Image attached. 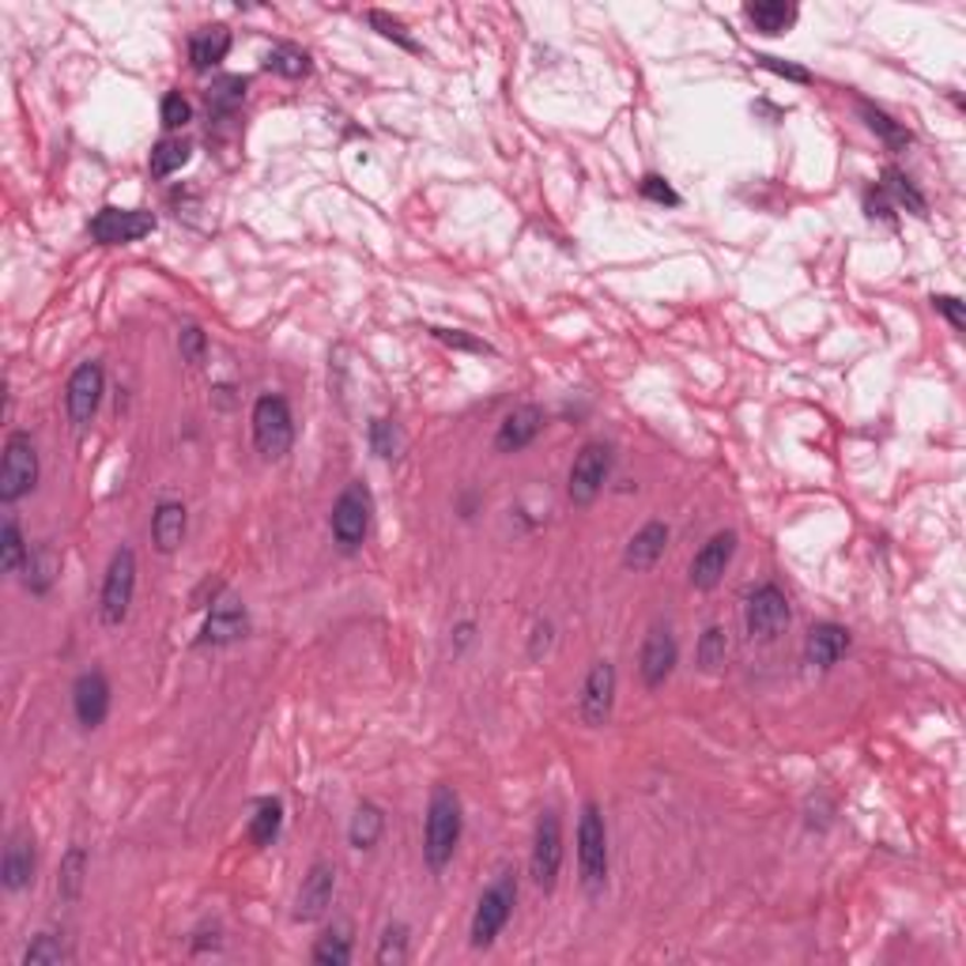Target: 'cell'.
Masks as SVG:
<instances>
[{
    "label": "cell",
    "instance_id": "cell-1",
    "mask_svg": "<svg viewBox=\"0 0 966 966\" xmlns=\"http://www.w3.org/2000/svg\"><path fill=\"white\" fill-rule=\"evenodd\" d=\"M460 796L454 785H434L427 804V823H423V861L431 872H442L457 854L460 842Z\"/></svg>",
    "mask_w": 966,
    "mask_h": 966
},
{
    "label": "cell",
    "instance_id": "cell-2",
    "mask_svg": "<svg viewBox=\"0 0 966 966\" xmlns=\"http://www.w3.org/2000/svg\"><path fill=\"white\" fill-rule=\"evenodd\" d=\"M250 423H253V446L264 460H283L291 454V446H295V415H291L283 397L276 393L257 397Z\"/></svg>",
    "mask_w": 966,
    "mask_h": 966
},
{
    "label": "cell",
    "instance_id": "cell-3",
    "mask_svg": "<svg viewBox=\"0 0 966 966\" xmlns=\"http://www.w3.org/2000/svg\"><path fill=\"white\" fill-rule=\"evenodd\" d=\"M578 872H582V888L589 894H600L608 883V827L605 815H600L597 804H582V820H578Z\"/></svg>",
    "mask_w": 966,
    "mask_h": 966
},
{
    "label": "cell",
    "instance_id": "cell-4",
    "mask_svg": "<svg viewBox=\"0 0 966 966\" xmlns=\"http://www.w3.org/2000/svg\"><path fill=\"white\" fill-rule=\"evenodd\" d=\"M513 902H518V880H513V872H502L499 880L480 894V902H476L473 925H468V941H473V947L495 944V936L507 929V921L513 914Z\"/></svg>",
    "mask_w": 966,
    "mask_h": 966
},
{
    "label": "cell",
    "instance_id": "cell-5",
    "mask_svg": "<svg viewBox=\"0 0 966 966\" xmlns=\"http://www.w3.org/2000/svg\"><path fill=\"white\" fill-rule=\"evenodd\" d=\"M137 597V555L132 547H118L110 566H106L102 593H99V619L102 627H121Z\"/></svg>",
    "mask_w": 966,
    "mask_h": 966
},
{
    "label": "cell",
    "instance_id": "cell-6",
    "mask_svg": "<svg viewBox=\"0 0 966 966\" xmlns=\"http://www.w3.org/2000/svg\"><path fill=\"white\" fill-rule=\"evenodd\" d=\"M34 484H39V449H34L31 434H8L4 460H0V502L12 507V502L34 491Z\"/></svg>",
    "mask_w": 966,
    "mask_h": 966
},
{
    "label": "cell",
    "instance_id": "cell-7",
    "mask_svg": "<svg viewBox=\"0 0 966 966\" xmlns=\"http://www.w3.org/2000/svg\"><path fill=\"white\" fill-rule=\"evenodd\" d=\"M560 868H563V820L555 808L540 812L536 831H533V857H529V872H533V883L544 894L555 891L560 883Z\"/></svg>",
    "mask_w": 966,
    "mask_h": 966
},
{
    "label": "cell",
    "instance_id": "cell-8",
    "mask_svg": "<svg viewBox=\"0 0 966 966\" xmlns=\"http://www.w3.org/2000/svg\"><path fill=\"white\" fill-rule=\"evenodd\" d=\"M793 623V611H789V600L778 585H756L748 593V605H744V627H748L751 638L759 642H774L782 638Z\"/></svg>",
    "mask_w": 966,
    "mask_h": 966
},
{
    "label": "cell",
    "instance_id": "cell-9",
    "mask_svg": "<svg viewBox=\"0 0 966 966\" xmlns=\"http://www.w3.org/2000/svg\"><path fill=\"white\" fill-rule=\"evenodd\" d=\"M611 473V449L605 442H585L582 454L574 457L571 476H566V499L574 507H589L597 502V495L605 491V480Z\"/></svg>",
    "mask_w": 966,
    "mask_h": 966
},
{
    "label": "cell",
    "instance_id": "cell-10",
    "mask_svg": "<svg viewBox=\"0 0 966 966\" xmlns=\"http://www.w3.org/2000/svg\"><path fill=\"white\" fill-rule=\"evenodd\" d=\"M333 540L340 544V552H356L367 540L370 529V491L362 484H348L340 491V499L333 502Z\"/></svg>",
    "mask_w": 966,
    "mask_h": 966
},
{
    "label": "cell",
    "instance_id": "cell-11",
    "mask_svg": "<svg viewBox=\"0 0 966 966\" xmlns=\"http://www.w3.org/2000/svg\"><path fill=\"white\" fill-rule=\"evenodd\" d=\"M102 389H106L102 362L87 359L73 370V378H68L65 386V408H68V423H73L76 431L91 427L95 412H99L102 404Z\"/></svg>",
    "mask_w": 966,
    "mask_h": 966
},
{
    "label": "cell",
    "instance_id": "cell-12",
    "mask_svg": "<svg viewBox=\"0 0 966 966\" xmlns=\"http://www.w3.org/2000/svg\"><path fill=\"white\" fill-rule=\"evenodd\" d=\"M616 710V664L611 661H593V669L585 672L578 714L589 729H605Z\"/></svg>",
    "mask_w": 966,
    "mask_h": 966
},
{
    "label": "cell",
    "instance_id": "cell-13",
    "mask_svg": "<svg viewBox=\"0 0 966 966\" xmlns=\"http://www.w3.org/2000/svg\"><path fill=\"white\" fill-rule=\"evenodd\" d=\"M155 230V216L140 208H102L91 219V238L99 246H129Z\"/></svg>",
    "mask_w": 966,
    "mask_h": 966
},
{
    "label": "cell",
    "instance_id": "cell-14",
    "mask_svg": "<svg viewBox=\"0 0 966 966\" xmlns=\"http://www.w3.org/2000/svg\"><path fill=\"white\" fill-rule=\"evenodd\" d=\"M732 555H737V533H732V529L714 533L695 552V560H691V585H695V589H703V593L717 589V582H721L725 571H729Z\"/></svg>",
    "mask_w": 966,
    "mask_h": 966
},
{
    "label": "cell",
    "instance_id": "cell-15",
    "mask_svg": "<svg viewBox=\"0 0 966 966\" xmlns=\"http://www.w3.org/2000/svg\"><path fill=\"white\" fill-rule=\"evenodd\" d=\"M680 661V645H676V634L669 631V627H650V634H645L642 642V653H638V672H642V684L650 691L664 687V680L672 676V669H676Z\"/></svg>",
    "mask_w": 966,
    "mask_h": 966
},
{
    "label": "cell",
    "instance_id": "cell-16",
    "mask_svg": "<svg viewBox=\"0 0 966 966\" xmlns=\"http://www.w3.org/2000/svg\"><path fill=\"white\" fill-rule=\"evenodd\" d=\"M246 634H250V611H246V605L238 597L224 593V597L211 605L208 619H204L200 645H230Z\"/></svg>",
    "mask_w": 966,
    "mask_h": 966
},
{
    "label": "cell",
    "instance_id": "cell-17",
    "mask_svg": "<svg viewBox=\"0 0 966 966\" xmlns=\"http://www.w3.org/2000/svg\"><path fill=\"white\" fill-rule=\"evenodd\" d=\"M73 710H76V721L84 725L87 732L99 729L106 714H110V680H106V672L99 669L79 672L73 684Z\"/></svg>",
    "mask_w": 966,
    "mask_h": 966
},
{
    "label": "cell",
    "instance_id": "cell-18",
    "mask_svg": "<svg viewBox=\"0 0 966 966\" xmlns=\"http://www.w3.org/2000/svg\"><path fill=\"white\" fill-rule=\"evenodd\" d=\"M336 894V868L329 861H314L303 876V888L295 894V921H317L333 907Z\"/></svg>",
    "mask_w": 966,
    "mask_h": 966
},
{
    "label": "cell",
    "instance_id": "cell-19",
    "mask_svg": "<svg viewBox=\"0 0 966 966\" xmlns=\"http://www.w3.org/2000/svg\"><path fill=\"white\" fill-rule=\"evenodd\" d=\"M34 868H39V854H34L31 831H12L4 857H0V883H4V891H23L34 880Z\"/></svg>",
    "mask_w": 966,
    "mask_h": 966
},
{
    "label": "cell",
    "instance_id": "cell-20",
    "mask_svg": "<svg viewBox=\"0 0 966 966\" xmlns=\"http://www.w3.org/2000/svg\"><path fill=\"white\" fill-rule=\"evenodd\" d=\"M544 423H547L544 420V408H536V404L513 408L507 420L499 423V434H495V449H499V454H521V449L533 446V442L540 438Z\"/></svg>",
    "mask_w": 966,
    "mask_h": 966
},
{
    "label": "cell",
    "instance_id": "cell-21",
    "mask_svg": "<svg viewBox=\"0 0 966 966\" xmlns=\"http://www.w3.org/2000/svg\"><path fill=\"white\" fill-rule=\"evenodd\" d=\"M664 547H669V525H664V521H645V525L638 529L631 540H627L623 566H627V571H634V574L653 571V566L661 563Z\"/></svg>",
    "mask_w": 966,
    "mask_h": 966
},
{
    "label": "cell",
    "instance_id": "cell-22",
    "mask_svg": "<svg viewBox=\"0 0 966 966\" xmlns=\"http://www.w3.org/2000/svg\"><path fill=\"white\" fill-rule=\"evenodd\" d=\"M849 653V631L838 623H815L808 638H804V658L815 669H835V664Z\"/></svg>",
    "mask_w": 966,
    "mask_h": 966
},
{
    "label": "cell",
    "instance_id": "cell-23",
    "mask_svg": "<svg viewBox=\"0 0 966 966\" xmlns=\"http://www.w3.org/2000/svg\"><path fill=\"white\" fill-rule=\"evenodd\" d=\"M185 529H189V513L182 502L163 499L152 513V540L163 555H174L185 544Z\"/></svg>",
    "mask_w": 966,
    "mask_h": 966
},
{
    "label": "cell",
    "instance_id": "cell-24",
    "mask_svg": "<svg viewBox=\"0 0 966 966\" xmlns=\"http://www.w3.org/2000/svg\"><path fill=\"white\" fill-rule=\"evenodd\" d=\"M61 574V555L53 544H34L31 555H26V566H23V585L34 593V597H46V593L53 589V582H57Z\"/></svg>",
    "mask_w": 966,
    "mask_h": 966
},
{
    "label": "cell",
    "instance_id": "cell-25",
    "mask_svg": "<svg viewBox=\"0 0 966 966\" xmlns=\"http://www.w3.org/2000/svg\"><path fill=\"white\" fill-rule=\"evenodd\" d=\"M227 53H230V31H227V26H219V23L216 26H200V31L189 39V65L197 68V73L216 68Z\"/></svg>",
    "mask_w": 966,
    "mask_h": 966
},
{
    "label": "cell",
    "instance_id": "cell-26",
    "mask_svg": "<svg viewBox=\"0 0 966 966\" xmlns=\"http://www.w3.org/2000/svg\"><path fill=\"white\" fill-rule=\"evenodd\" d=\"M744 15H748V23L756 26L759 34L778 39V34H785L789 26L796 23V4H785V0H756V4L744 8Z\"/></svg>",
    "mask_w": 966,
    "mask_h": 966
},
{
    "label": "cell",
    "instance_id": "cell-27",
    "mask_svg": "<svg viewBox=\"0 0 966 966\" xmlns=\"http://www.w3.org/2000/svg\"><path fill=\"white\" fill-rule=\"evenodd\" d=\"M382 831H386V812L378 808L375 801H362L356 808V815H351V823H348L351 849H375L378 838H382Z\"/></svg>",
    "mask_w": 966,
    "mask_h": 966
},
{
    "label": "cell",
    "instance_id": "cell-28",
    "mask_svg": "<svg viewBox=\"0 0 966 966\" xmlns=\"http://www.w3.org/2000/svg\"><path fill=\"white\" fill-rule=\"evenodd\" d=\"M280 827H283V804L276 796H264V801H257L250 823H246V838H250L253 846H272V842L280 838Z\"/></svg>",
    "mask_w": 966,
    "mask_h": 966
},
{
    "label": "cell",
    "instance_id": "cell-29",
    "mask_svg": "<svg viewBox=\"0 0 966 966\" xmlns=\"http://www.w3.org/2000/svg\"><path fill=\"white\" fill-rule=\"evenodd\" d=\"M87 883V854L84 846H73L65 857H61V872H57V899L61 902H76L84 894Z\"/></svg>",
    "mask_w": 966,
    "mask_h": 966
},
{
    "label": "cell",
    "instance_id": "cell-30",
    "mask_svg": "<svg viewBox=\"0 0 966 966\" xmlns=\"http://www.w3.org/2000/svg\"><path fill=\"white\" fill-rule=\"evenodd\" d=\"M695 661H698V669L710 672V676L714 672H721L725 661H729V631L717 623L706 627L703 638H698V645H695Z\"/></svg>",
    "mask_w": 966,
    "mask_h": 966
},
{
    "label": "cell",
    "instance_id": "cell-31",
    "mask_svg": "<svg viewBox=\"0 0 966 966\" xmlns=\"http://www.w3.org/2000/svg\"><path fill=\"white\" fill-rule=\"evenodd\" d=\"M242 102H246V79L242 76H219V79H211V87H208V110L216 113V118H227V113H235Z\"/></svg>",
    "mask_w": 966,
    "mask_h": 966
},
{
    "label": "cell",
    "instance_id": "cell-32",
    "mask_svg": "<svg viewBox=\"0 0 966 966\" xmlns=\"http://www.w3.org/2000/svg\"><path fill=\"white\" fill-rule=\"evenodd\" d=\"M883 193H891L894 197V204H899V208H907V211H914V216H929V200L921 197V189L914 182L907 178V174L902 171H894V166H888V171H883Z\"/></svg>",
    "mask_w": 966,
    "mask_h": 966
},
{
    "label": "cell",
    "instance_id": "cell-33",
    "mask_svg": "<svg viewBox=\"0 0 966 966\" xmlns=\"http://www.w3.org/2000/svg\"><path fill=\"white\" fill-rule=\"evenodd\" d=\"M861 118H865V126L883 140V144L894 148V152H902V148H907L910 140H914V137H910V129H907V126H899V121L888 118V113L876 110V106H868V102H861Z\"/></svg>",
    "mask_w": 966,
    "mask_h": 966
},
{
    "label": "cell",
    "instance_id": "cell-34",
    "mask_svg": "<svg viewBox=\"0 0 966 966\" xmlns=\"http://www.w3.org/2000/svg\"><path fill=\"white\" fill-rule=\"evenodd\" d=\"M264 68H269V73H276V76H283V79H303V76H310V57H306V50L287 46V42H283V46H272L269 50V57H264Z\"/></svg>",
    "mask_w": 966,
    "mask_h": 966
},
{
    "label": "cell",
    "instance_id": "cell-35",
    "mask_svg": "<svg viewBox=\"0 0 966 966\" xmlns=\"http://www.w3.org/2000/svg\"><path fill=\"white\" fill-rule=\"evenodd\" d=\"M189 155H193V148L185 144V140H178V137L159 140L155 152H152V174L155 178H171L174 171H182V166L189 163Z\"/></svg>",
    "mask_w": 966,
    "mask_h": 966
},
{
    "label": "cell",
    "instance_id": "cell-36",
    "mask_svg": "<svg viewBox=\"0 0 966 966\" xmlns=\"http://www.w3.org/2000/svg\"><path fill=\"white\" fill-rule=\"evenodd\" d=\"M26 555H31V547H26V540L20 533V525H15L12 518L4 521V529H0V571L4 574H15L26 566Z\"/></svg>",
    "mask_w": 966,
    "mask_h": 966
},
{
    "label": "cell",
    "instance_id": "cell-37",
    "mask_svg": "<svg viewBox=\"0 0 966 966\" xmlns=\"http://www.w3.org/2000/svg\"><path fill=\"white\" fill-rule=\"evenodd\" d=\"M314 963L317 966H348L351 963V936H348V929H329L325 936H317Z\"/></svg>",
    "mask_w": 966,
    "mask_h": 966
},
{
    "label": "cell",
    "instance_id": "cell-38",
    "mask_svg": "<svg viewBox=\"0 0 966 966\" xmlns=\"http://www.w3.org/2000/svg\"><path fill=\"white\" fill-rule=\"evenodd\" d=\"M61 963H68V947L53 933H39L31 941V947L23 952V966H61Z\"/></svg>",
    "mask_w": 966,
    "mask_h": 966
},
{
    "label": "cell",
    "instance_id": "cell-39",
    "mask_svg": "<svg viewBox=\"0 0 966 966\" xmlns=\"http://www.w3.org/2000/svg\"><path fill=\"white\" fill-rule=\"evenodd\" d=\"M370 449L382 460H397L404 449V434L393 420H370Z\"/></svg>",
    "mask_w": 966,
    "mask_h": 966
},
{
    "label": "cell",
    "instance_id": "cell-40",
    "mask_svg": "<svg viewBox=\"0 0 966 966\" xmlns=\"http://www.w3.org/2000/svg\"><path fill=\"white\" fill-rule=\"evenodd\" d=\"M378 966H401L408 959V929L401 921L382 929V941H378Z\"/></svg>",
    "mask_w": 966,
    "mask_h": 966
},
{
    "label": "cell",
    "instance_id": "cell-41",
    "mask_svg": "<svg viewBox=\"0 0 966 966\" xmlns=\"http://www.w3.org/2000/svg\"><path fill=\"white\" fill-rule=\"evenodd\" d=\"M370 26H375L378 34H382V39H389V42H397V46L401 50H408V53H420V42L412 39V34L404 31V23L401 20H393V15L389 12H370Z\"/></svg>",
    "mask_w": 966,
    "mask_h": 966
},
{
    "label": "cell",
    "instance_id": "cell-42",
    "mask_svg": "<svg viewBox=\"0 0 966 966\" xmlns=\"http://www.w3.org/2000/svg\"><path fill=\"white\" fill-rule=\"evenodd\" d=\"M434 340H442L446 348L454 351H473V356H495V348L487 340H476V336L460 333V329H431Z\"/></svg>",
    "mask_w": 966,
    "mask_h": 966
},
{
    "label": "cell",
    "instance_id": "cell-43",
    "mask_svg": "<svg viewBox=\"0 0 966 966\" xmlns=\"http://www.w3.org/2000/svg\"><path fill=\"white\" fill-rule=\"evenodd\" d=\"M178 348H182V359L197 367V362H204V351H208V336H204L200 325L189 322L178 329Z\"/></svg>",
    "mask_w": 966,
    "mask_h": 966
},
{
    "label": "cell",
    "instance_id": "cell-44",
    "mask_svg": "<svg viewBox=\"0 0 966 966\" xmlns=\"http://www.w3.org/2000/svg\"><path fill=\"white\" fill-rule=\"evenodd\" d=\"M189 118H193V106H189V99H185L182 91H171L163 99V126L166 129H182V126H189Z\"/></svg>",
    "mask_w": 966,
    "mask_h": 966
},
{
    "label": "cell",
    "instance_id": "cell-45",
    "mask_svg": "<svg viewBox=\"0 0 966 966\" xmlns=\"http://www.w3.org/2000/svg\"><path fill=\"white\" fill-rule=\"evenodd\" d=\"M552 642H555L552 619H536L533 634H529V661H544L547 653H552Z\"/></svg>",
    "mask_w": 966,
    "mask_h": 966
},
{
    "label": "cell",
    "instance_id": "cell-46",
    "mask_svg": "<svg viewBox=\"0 0 966 966\" xmlns=\"http://www.w3.org/2000/svg\"><path fill=\"white\" fill-rule=\"evenodd\" d=\"M756 61H759V68H767V73H774V76H782V79H793V84H812L808 68L789 65V61H782V57H770V53H763V57H756Z\"/></svg>",
    "mask_w": 966,
    "mask_h": 966
},
{
    "label": "cell",
    "instance_id": "cell-47",
    "mask_svg": "<svg viewBox=\"0 0 966 966\" xmlns=\"http://www.w3.org/2000/svg\"><path fill=\"white\" fill-rule=\"evenodd\" d=\"M638 189H642V197H645V200L672 204V208H676V204H680V193L672 189V185L664 182L661 174H645V178H642V185H638Z\"/></svg>",
    "mask_w": 966,
    "mask_h": 966
},
{
    "label": "cell",
    "instance_id": "cell-48",
    "mask_svg": "<svg viewBox=\"0 0 966 966\" xmlns=\"http://www.w3.org/2000/svg\"><path fill=\"white\" fill-rule=\"evenodd\" d=\"M933 310L947 317V325H952L955 333L966 329V306H963V299H955V295H933Z\"/></svg>",
    "mask_w": 966,
    "mask_h": 966
},
{
    "label": "cell",
    "instance_id": "cell-49",
    "mask_svg": "<svg viewBox=\"0 0 966 966\" xmlns=\"http://www.w3.org/2000/svg\"><path fill=\"white\" fill-rule=\"evenodd\" d=\"M473 634H476V623H460L457 627V650H465V645L473 642Z\"/></svg>",
    "mask_w": 966,
    "mask_h": 966
}]
</instances>
